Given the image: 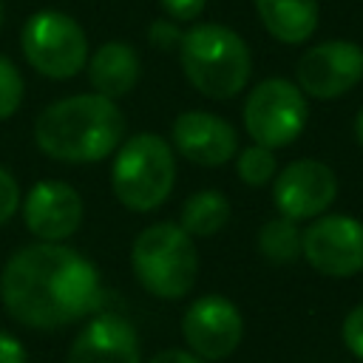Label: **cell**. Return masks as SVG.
Listing matches in <instances>:
<instances>
[{
  "mask_svg": "<svg viewBox=\"0 0 363 363\" xmlns=\"http://www.w3.org/2000/svg\"><path fill=\"white\" fill-rule=\"evenodd\" d=\"M147 40L159 48V51H170V48H179V40H182V28L170 20H156L150 28H147Z\"/></svg>",
  "mask_w": 363,
  "mask_h": 363,
  "instance_id": "23",
  "label": "cell"
},
{
  "mask_svg": "<svg viewBox=\"0 0 363 363\" xmlns=\"http://www.w3.org/2000/svg\"><path fill=\"white\" fill-rule=\"evenodd\" d=\"M176 51L187 82L207 99H233L250 82L252 54L244 37L221 23H199L182 31Z\"/></svg>",
  "mask_w": 363,
  "mask_h": 363,
  "instance_id": "3",
  "label": "cell"
},
{
  "mask_svg": "<svg viewBox=\"0 0 363 363\" xmlns=\"http://www.w3.org/2000/svg\"><path fill=\"white\" fill-rule=\"evenodd\" d=\"M0 363H26V346L0 329Z\"/></svg>",
  "mask_w": 363,
  "mask_h": 363,
  "instance_id": "25",
  "label": "cell"
},
{
  "mask_svg": "<svg viewBox=\"0 0 363 363\" xmlns=\"http://www.w3.org/2000/svg\"><path fill=\"white\" fill-rule=\"evenodd\" d=\"M65 363H142L136 329L119 315H96L74 337Z\"/></svg>",
  "mask_w": 363,
  "mask_h": 363,
  "instance_id": "14",
  "label": "cell"
},
{
  "mask_svg": "<svg viewBox=\"0 0 363 363\" xmlns=\"http://www.w3.org/2000/svg\"><path fill=\"white\" fill-rule=\"evenodd\" d=\"M235 173L247 187H264L275 179L278 173V162H275V150L264 147V145H250L241 147L235 153Z\"/></svg>",
  "mask_w": 363,
  "mask_h": 363,
  "instance_id": "19",
  "label": "cell"
},
{
  "mask_svg": "<svg viewBox=\"0 0 363 363\" xmlns=\"http://www.w3.org/2000/svg\"><path fill=\"white\" fill-rule=\"evenodd\" d=\"M20 207V187H17V179L0 167V227L17 213Z\"/></svg>",
  "mask_w": 363,
  "mask_h": 363,
  "instance_id": "22",
  "label": "cell"
},
{
  "mask_svg": "<svg viewBox=\"0 0 363 363\" xmlns=\"http://www.w3.org/2000/svg\"><path fill=\"white\" fill-rule=\"evenodd\" d=\"M301 241H303V230L298 227V221H292L286 216H275L258 230V252L269 264L298 261L301 258Z\"/></svg>",
  "mask_w": 363,
  "mask_h": 363,
  "instance_id": "18",
  "label": "cell"
},
{
  "mask_svg": "<svg viewBox=\"0 0 363 363\" xmlns=\"http://www.w3.org/2000/svg\"><path fill=\"white\" fill-rule=\"evenodd\" d=\"M20 48L28 65L48 79H71L88 62V37L82 26L54 9H43L23 23Z\"/></svg>",
  "mask_w": 363,
  "mask_h": 363,
  "instance_id": "6",
  "label": "cell"
},
{
  "mask_svg": "<svg viewBox=\"0 0 363 363\" xmlns=\"http://www.w3.org/2000/svg\"><path fill=\"white\" fill-rule=\"evenodd\" d=\"M6 312L28 329H60L99 303L96 267L77 250L54 241L20 247L0 272Z\"/></svg>",
  "mask_w": 363,
  "mask_h": 363,
  "instance_id": "1",
  "label": "cell"
},
{
  "mask_svg": "<svg viewBox=\"0 0 363 363\" xmlns=\"http://www.w3.org/2000/svg\"><path fill=\"white\" fill-rule=\"evenodd\" d=\"M363 79V48L352 40H326L295 65V85L312 99H337Z\"/></svg>",
  "mask_w": 363,
  "mask_h": 363,
  "instance_id": "9",
  "label": "cell"
},
{
  "mask_svg": "<svg viewBox=\"0 0 363 363\" xmlns=\"http://www.w3.org/2000/svg\"><path fill=\"white\" fill-rule=\"evenodd\" d=\"M125 113L99 94H74L45 105L34 119L37 147L65 164H94L116 153L125 139Z\"/></svg>",
  "mask_w": 363,
  "mask_h": 363,
  "instance_id": "2",
  "label": "cell"
},
{
  "mask_svg": "<svg viewBox=\"0 0 363 363\" xmlns=\"http://www.w3.org/2000/svg\"><path fill=\"white\" fill-rule=\"evenodd\" d=\"M182 335L196 357L224 360L238 349L244 337V318L230 298L201 295L187 306L182 318Z\"/></svg>",
  "mask_w": 363,
  "mask_h": 363,
  "instance_id": "11",
  "label": "cell"
},
{
  "mask_svg": "<svg viewBox=\"0 0 363 363\" xmlns=\"http://www.w3.org/2000/svg\"><path fill=\"white\" fill-rule=\"evenodd\" d=\"M176 182V156L164 136L145 130L122 139L111 167V190L116 201L133 213L162 207Z\"/></svg>",
  "mask_w": 363,
  "mask_h": 363,
  "instance_id": "4",
  "label": "cell"
},
{
  "mask_svg": "<svg viewBox=\"0 0 363 363\" xmlns=\"http://www.w3.org/2000/svg\"><path fill=\"white\" fill-rule=\"evenodd\" d=\"M309 119L303 91L284 77L261 79L244 99V130L255 145L269 150L292 145Z\"/></svg>",
  "mask_w": 363,
  "mask_h": 363,
  "instance_id": "7",
  "label": "cell"
},
{
  "mask_svg": "<svg viewBox=\"0 0 363 363\" xmlns=\"http://www.w3.org/2000/svg\"><path fill=\"white\" fill-rule=\"evenodd\" d=\"M3 17H6V9H3V0H0V26H3Z\"/></svg>",
  "mask_w": 363,
  "mask_h": 363,
  "instance_id": "28",
  "label": "cell"
},
{
  "mask_svg": "<svg viewBox=\"0 0 363 363\" xmlns=\"http://www.w3.org/2000/svg\"><path fill=\"white\" fill-rule=\"evenodd\" d=\"M20 207L28 233L37 235L40 241H54V244L71 238L79 230L85 213L82 196L68 182H57V179L37 182L26 193Z\"/></svg>",
  "mask_w": 363,
  "mask_h": 363,
  "instance_id": "12",
  "label": "cell"
},
{
  "mask_svg": "<svg viewBox=\"0 0 363 363\" xmlns=\"http://www.w3.org/2000/svg\"><path fill=\"white\" fill-rule=\"evenodd\" d=\"M130 267L136 281L162 301L184 298L199 275V252L193 235L179 224L156 221L145 227L130 247Z\"/></svg>",
  "mask_w": 363,
  "mask_h": 363,
  "instance_id": "5",
  "label": "cell"
},
{
  "mask_svg": "<svg viewBox=\"0 0 363 363\" xmlns=\"http://www.w3.org/2000/svg\"><path fill=\"white\" fill-rule=\"evenodd\" d=\"M170 142L187 162L201 167H221L238 153L235 128L210 111L179 113L170 128Z\"/></svg>",
  "mask_w": 363,
  "mask_h": 363,
  "instance_id": "13",
  "label": "cell"
},
{
  "mask_svg": "<svg viewBox=\"0 0 363 363\" xmlns=\"http://www.w3.org/2000/svg\"><path fill=\"white\" fill-rule=\"evenodd\" d=\"M337 196V176L326 162L295 159L272 179V201L278 216L292 221H312L329 210Z\"/></svg>",
  "mask_w": 363,
  "mask_h": 363,
  "instance_id": "10",
  "label": "cell"
},
{
  "mask_svg": "<svg viewBox=\"0 0 363 363\" xmlns=\"http://www.w3.org/2000/svg\"><path fill=\"white\" fill-rule=\"evenodd\" d=\"M301 255L306 264L329 278H349L363 272V221L343 213H323L303 230Z\"/></svg>",
  "mask_w": 363,
  "mask_h": 363,
  "instance_id": "8",
  "label": "cell"
},
{
  "mask_svg": "<svg viewBox=\"0 0 363 363\" xmlns=\"http://www.w3.org/2000/svg\"><path fill=\"white\" fill-rule=\"evenodd\" d=\"M159 3H162L164 14H167L173 23H190V20H196V17L204 11V6H207V0H159Z\"/></svg>",
  "mask_w": 363,
  "mask_h": 363,
  "instance_id": "24",
  "label": "cell"
},
{
  "mask_svg": "<svg viewBox=\"0 0 363 363\" xmlns=\"http://www.w3.org/2000/svg\"><path fill=\"white\" fill-rule=\"evenodd\" d=\"M354 139H357V145L363 147V108H360L357 116H354Z\"/></svg>",
  "mask_w": 363,
  "mask_h": 363,
  "instance_id": "27",
  "label": "cell"
},
{
  "mask_svg": "<svg viewBox=\"0 0 363 363\" xmlns=\"http://www.w3.org/2000/svg\"><path fill=\"white\" fill-rule=\"evenodd\" d=\"M85 71H88V82L94 94L116 102L136 88L142 77V60L130 43L108 40L94 54H88Z\"/></svg>",
  "mask_w": 363,
  "mask_h": 363,
  "instance_id": "15",
  "label": "cell"
},
{
  "mask_svg": "<svg viewBox=\"0 0 363 363\" xmlns=\"http://www.w3.org/2000/svg\"><path fill=\"white\" fill-rule=\"evenodd\" d=\"M340 335H343V343L346 349L363 360V303L354 306L346 318H343V326H340Z\"/></svg>",
  "mask_w": 363,
  "mask_h": 363,
  "instance_id": "21",
  "label": "cell"
},
{
  "mask_svg": "<svg viewBox=\"0 0 363 363\" xmlns=\"http://www.w3.org/2000/svg\"><path fill=\"white\" fill-rule=\"evenodd\" d=\"M23 94H26L23 74L9 57L0 54V122L17 113V108L23 105Z\"/></svg>",
  "mask_w": 363,
  "mask_h": 363,
  "instance_id": "20",
  "label": "cell"
},
{
  "mask_svg": "<svg viewBox=\"0 0 363 363\" xmlns=\"http://www.w3.org/2000/svg\"><path fill=\"white\" fill-rule=\"evenodd\" d=\"M252 3L264 28L278 43L301 45L318 28V17H320L318 0H252Z\"/></svg>",
  "mask_w": 363,
  "mask_h": 363,
  "instance_id": "16",
  "label": "cell"
},
{
  "mask_svg": "<svg viewBox=\"0 0 363 363\" xmlns=\"http://www.w3.org/2000/svg\"><path fill=\"white\" fill-rule=\"evenodd\" d=\"M147 363H207V360H201V357H196L193 352H184V349H162Z\"/></svg>",
  "mask_w": 363,
  "mask_h": 363,
  "instance_id": "26",
  "label": "cell"
},
{
  "mask_svg": "<svg viewBox=\"0 0 363 363\" xmlns=\"http://www.w3.org/2000/svg\"><path fill=\"white\" fill-rule=\"evenodd\" d=\"M230 199L221 190H199L184 199L179 213V227L193 238L216 235L230 221Z\"/></svg>",
  "mask_w": 363,
  "mask_h": 363,
  "instance_id": "17",
  "label": "cell"
}]
</instances>
